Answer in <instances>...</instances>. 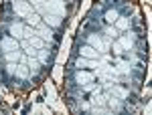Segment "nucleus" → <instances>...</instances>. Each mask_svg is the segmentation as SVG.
<instances>
[{
  "label": "nucleus",
  "mask_w": 152,
  "mask_h": 115,
  "mask_svg": "<svg viewBox=\"0 0 152 115\" xmlns=\"http://www.w3.org/2000/svg\"><path fill=\"white\" fill-rule=\"evenodd\" d=\"M116 24H118V28H126V26H128V18H120V16H118Z\"/></svg>",
  "instance_id": "nucleus-15"
},
{
  "label": "nucleus",
  "mask_w": 152,
  "mask_h": 115,
  "mask_svg": "<svg viewBox=\"0 0 152 115\" xmlns=\"http://www.w3.org/2000/svg\"><path fill=\"white\" fill-rule=\"evenodd\" d=\"M75 79H77V83L79 85H87V83H91L94 81V73L91 71H77V75H75Z\"/></svg>",
  "instance_id": "nucleus-5"
},
{
  "label": "nucleus",
  "mask_w": 152,
  "mask_h": 115,
  "mask_svg": "<svg viewBox=\"0 0 152 115\" xmlns=\"http://www.w3.org/2000/svg\"><path fill=\"white\" fill-rule=\"evenodd\" d=\"M120 46L126 48V51H130V48H132V41H130V38H120Z\"/></svg>",
  "instance_id": "nucleus-14"
},
{
  "label": "nucleus",
  "mask_w": 152,
  "mask_h": 115,
  "mask_svg": "<svg viewBox=\"0 0 152 115\" xmlns=\"http://www.w3.org/2000/svg\"><path fill=\"white\" fill-rule=\"evenodd\" d=\"M43 20H45V24H51L53 28H59L61 26V16H57V14H45L43 16Z\"/></svg>",
  "instance_id": "nucleus-8"
},
{
  "label": "nucleus",
  "mask_w": 152,
  "mask_h": 115,
  "mask_svg": "<svg viewBox=\"0 0 152 115\" xmlns=\"http://www.w3.org/2000/svg\"><path fill=\"white\" fill-rule=\"evenodd\" d=\"M39 10L43 12H49V14H57V16H65V0H45V2H41L39 6H37Z\"/></svg>",
  "instance_id": "nucleus-1"
},
{
  "label": "nucleus",
  "mask_w": 152,
  "mask_h": 115,
  "mask_svg": "<svg viewBox=\"0 0 152 115\" xmlns=\"http://www.w3.org/2000/svg\"><path fill=\"white\" fill-rule=\"evenodd\" d=\"M41 20H43V18H41L39 14H28V16L24 18V22L28 24V26H33V28H35V26H39V24H41Z\"/></svg>",
  "instance_id": "nucleus-11"
},
{
  "label": "nucleus",
  "mask_w": 152,
  "mask_h": 115,
  "mask_svg": "<svg viewBox=\"0 0 152 115\" xmlns=\"http://www.w3.org/2000/svg\"><path fill=\"white\" fill-rule=\"evenodd\" d=\"M75 67H97V63H95V59H85V57H79L77 61H75Z\"/></svg>",
  "instance_id": "nucleus-9"
},
{
  "label": "nucleus",
  "mask_w": 152,
  "mask_h": 115,
  "mask_svg": "<svg viewBox=\"0 0 152 115\" xmlns=\"http://www.w3.org/2000/svg\"><path fill=\"white\" fill-rule=\"evenodd\" d=\"M118 16H120V14H118L116 10H107V12H105V20H107L110 24H114V22H116V20H118Z\"/></svg>",
  "instance_id": "nucleus-12"
},
{
  "label": "nucleus",
  "mask_w": 152,
  "mask_h": 115,
  "mask_svg": "<svg viewBox=\"0 0 152 115\" xmlns=\"http://www.w3.org/2000/svg\"><path fill=\"white\" fill-rule=\"evenodd\" d=\"M12 10L16 12L20 18H26L28 14H33V8L28 6L26 0H14V2H12Z\"/></svg>",
  "instance_id": "nucleus-2"
},
{
  "label": "nucleus",
  "mask_w": 152,
  "mask_h": 115,
  "mask_svg": "<svg viewBox=\"0 0 152 115\" xmlns=\"http://www.w3.org/2000/svg\"><path fill=\"white\" fill-rule=\"evenodd\" d=\"M87 43H89V46H94L95 51H105V48H107L97 35H89V36H87Z\"/></svg>",
  "instance_id": "nucleus-7"
},
{
  "label": "nucleus",
  "mask_w": 152,
  "mask_h": 115,
  "mask_svg": "<svg viewBox=\"0 0 152 115\" xmlns=\"http://www.w3.org/2000/svg\"><path fill=\"white\" fill-rule=\"evenodd\" d=\"M105 33L112 36V38H118V36H120V33H118V28H116V26H107V28H105Z\"/></svg>",
  "instance_id": "nucleus-13"
},
{
  "label": "nucleus",
  "mask_w": 152,
  "mask_h": 115,
  "mask_svg": "<svg viewBox=\"0 0 152 115\" xmlns=\"http://www.w3.org/2000/svg\"><path fill=\"white\" fill-rule=\"evenodd\" d=\"M4 59L8 63H18V61H23V55L18 51H10V53H4Z\"/></svg>",
  "instance_id": "nucleus-10"
},
{
  "label": "nucleus",
  "mask_w": 152,
  "mask_h": 115,
  "mask_svg": "<svg viewBox=\"0 0 152 115\" xmlns=\"http://www.w3.org/2000/svg\"><path fill=\"white\" fill-rule=\"evenodd\" d=\"M18 41L16 38H12V36H6V38H2L0 41V48L4 51V53H10V51H18Z\"/></svg>",
  "instance_id": "nucleus-3"
},
{
  "label": "nucleus",
  "mask_w": 152,
  "mask_h": 115,
  "mask_svg": "<svg viewBox=\"0 0 152 115\" xmlns=\"http://www.w3.org/2000/svg\"><path fill=\"white\" fill-rule=\"evenodd\" d=\"M122 51H124V48L120 46V43H114V53H116V55H122Z\"/></svg>",
  "instance_id": "nucleus-16"
},
{
  "label": "nucleus",
  "mask_w": 152,
  "mask_h": 115,
  "mask_svg": "<svg viewBox=\"0 0 152 115\" xmlns=\"http://www.w3.org/2000/svg\"><path fill=\"white\" fill-rule=\"evenodd\" d=\"M79 55H81V57H85V59H97V57H99V51H95L94 46L85 45V46H81V48H79Z\"/></svg>",
  "instance_id": "nucleus-6"
},
{
  "label": "nucleus",
  "mask_w": 152,
  "mask_h": 115,
  "mask_svg": "<svg viewBox=\"0 0 152 115\" xmlns=\"http://www.w3.org/2000/svg\"><path fill=\"white\" fill-rule=\"evenodd\" d=\"M8 30H10L12 38H16V41H23V35H24V22H12Z\"/></svg>",
  "instance_id": "nucleus-4"
}]
</instances>
